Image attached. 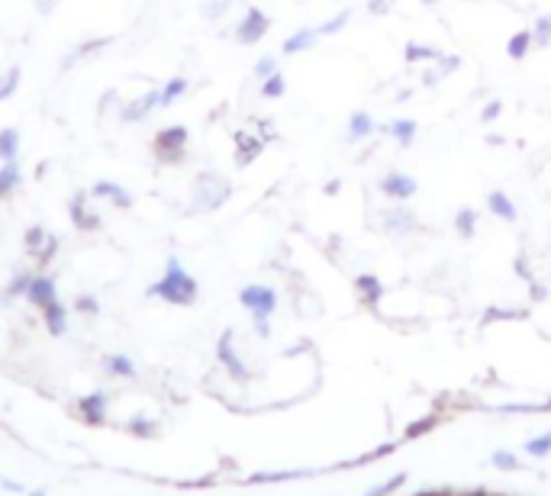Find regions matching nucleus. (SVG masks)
Instances as JSON below:
<instances>
[{
	"mask_svg": "<svg viewBox=\"0 0 551 496\" xmlns=\"http://www.w3.org/2000/svg\"><path fill=\"white\" fill-rule=\"evenodd\" d=\"M532 48H535L532 46V29H519V33H513L510 42H506V55H510L513 61H523Z\"/></svg>",
	"mask_w": 551,
	"mask_h": 496,
	"instance_id": "bb28decb",
	"label": "nucleus"
},
{
	"mask_svg": "<svg viewBox=\"0 0 551 496\" xmlns=\"http://www.w3.org/2000/svg\"><path fill=\"white\" fill-rule=\"evenodd\" d=\"M20 81H23L20 65H10L7 71H0V100H10L20 90Z\"/></svg>",
	"mask_w": 551,
	"mask_h": 496,
	"instance_id": "c85d7f7f",
	"label": "nucleus"
},
{
	"mask_svg": "<svg viewBox=\"0 0 551 496\" xmlns=\"http://www.w3.org/2000/svg\"><path fill=\"white\" fill-rule=\"evenodd\" d=\"M268 29H271V16L259 7H249L242 14V20L236 23V42L238 46H255V42L265 39Z\"/></svg>",
	"mask_w": 551,
	"mask_h": 496,
	"instance_id": "39448f33",
	"label": "nucleus"
},
{
	"mask_svg": "<svg viewBox=\"0 0 551 496\" xmlns=\"http://www.w3.org/2000/svg\"><path fill=\"white\" fill-rule=\"evenodd\" d=\"M187 88H191V81L184 75H177V78H171L168 84L162 88V110H168V107H175L177 100H181L184 94H187Z\"/></svg>",
	"mask_w": 551,
	"mask_h": 496,
	"instance_id": "cd10ccee",
	"label": "nucleus"
},
{
	"mask_svg": "<svg viewBox=\"0 0 551 496\" xmlns=\"http://www.w3.org/2000/svg\"><path fill=\"white\" fill-rule=\"evenodd\" d=\"M78 416H81L84 422H90V426H101L103 416H107V396L103 394L84 396V400L78 403Z\"/></svg>",
	"mask_w": 551,
	"mask_h": 496,
	"instance_id": "aec40b11",
	"label": "nucleus"
},
{
	"mask_svg": "<svg viewBox=\"0 0 551 496\" xmlns=\"http://www.w3.org/2000/svg\"><path fill=\"white\" fill-rule=\"evenodd\" d=\"M532 46L535 48H548L551 46V14L538 16L535 26H532Z\"/></svg>",
	"mask_w": 551,
	"mask_h": 496,
	"instance_id": "72a5a7b5",
	"label": "nucleus"
},
{
	"mask_svg": "<svg viewBox=\"0 0 551 496\" xmlns=\"http://www.w3.org/2000/svg\"><path fill=\"white\" fill-rule=\"evenodd\" d=\"M525 451L529 455H545V451H551V432H545V436H538V438H532L529 445H525Z\"/></svg>",
	"mask_w": 551,
	"mask_h": 496,
	"instance_id": "a19ab883",
	"label": "nucleus"
},
{
	"mask_svg": "<svg viewBox=\"0 0 551 496\" xmlns=\"http://www.w3.org/2000/svg\"><path fill=\"white\" fill-rule=\"evenodd\" d=\"M458 69H461V58H458V55H439V58H436V71L442 78L455 75Z\"/></svg>",
	"mask_w": 551,
	"mask_h": 496,
	"instance_id": "4c0bfd02",
	"label": "nucleus"
},
{
	"mask_svg": "<svg viewBox=\"0 0 551 496\" xmlns=\"http://www.w3.org/2000/svg\"><path fill=\"white\" fill-rule=\"evenodd\" d=\"M90 204H94L90 191H78V194H71V197H69V216H71V223H75V229L97 232L103 226L101 213H97Z\"/></svg>",
	"mask_w": 551,
	"mask_h": 496,
	"instance_id": "423d86ee",
	"label": "nucleus"
},
{
	"mask_svg": "<svg viewBox=\"0 0 551 496\" xmlns=\"http://www.w3.org/2000/svg\"><path fill=\"white\" fill-rule=\"evenodd\" d=\"M90 197L103 200V204H110L113 210H130V206H132V194L126 191L122 184H116V181H97V184H90Z\"/></svg>",
	"mask_w": 551,
	"mask_h": 496,
	"instance_id": "9d476101",
	"label": "nucleus"
},
{
	"mask_svg": "<svg viewBox=\"0 0 551 496\" xmlns=\"http://www.w3.org/2000/svg\"><path fill=\"white\" fill-rule=\"evenodd\" d=\"M439 81H442V75H439L436 69H429L426 75H422V88H436Z\"/></svg>",
	"mask_w": 551,
	"mask_h": 496,
	"instance_id": "49530a36",
	"label": "nucleus"
},
{
	"mask_svg": "<svg viewBox=\"0 0 551 496\" xmlns=\"http://www.w3.org/2000/svg\"><path fill=\"white\" fill-rule=\"evenodd\" d=\"M348 20H352V10H339V14L335 16H329L326 23H320V26H316V33H320V39L323 36H335V33H342V29L348 26Z\"/></svg>",
	"mask_w": 551,
	"mask_h": 496,
	"instance_id": "473e14b6",
	"label": "nucleus"
},
{
	"mask_svg": "<svg viewBox=\"0 0 551 496\" xmlns=\"http://www.w3.org/2000/svg\"><path fill=\"white\" fill-rule=\"evenodd\" d=\"M103 371H107L110 377H126V381L136 377V364H132L126 354H107V358H103Z\"/></svg>",
	"mask_w": 551,
	"mask_h": 496,
	"instance_id": "393cba45",
	"label": "nucleus"
},
{
	"mask_svg": "<svg viewBox=\"0 0 551 496\" xmlns=\"http://www.w3.org/2000/svg\"><path fill=\"white\" fill-rule=\"evenodd\" d=\"M75 310H78V313H84V316H97V313H101V300H97V297H81L75 303Z\"/></svg>",
	"mask_w": 551,
	"mask_h": 496,
	"instance_id": "79ce46f5",
	"label": "nucleus"
},
{
	"mask_svg": "<svg viewBox=\"0 0 551 496\" xmlns=\"http://www.w3.org/2000/svg\"><path fill=\"white\" fill-rule=\"evenodd\" d=\"M265 149V139L261 136H252V132H236V164L245 168V164H252L255 158L261 155Z\"/></svg>",
	"mask_w": 551,
	"mask_h": 496,
	"instance_id": "2eb2a0df",
	"label": "nucleus"
},
{
	"mask_svg": "<svg viewBox=\"0 0 551 496\" xmlns=\"http://www.w3.org/2000/svg\"><path fill=\"white\" fill-rule=\"evenodd\" d=\"M500 113H503V100L500 97H493L490 103H483V110H481V122H493V120H500Z\"/></svg>",
	"mask_w": 551,
	"mask_h": 496,
	"instance_id": "58836bf2",
	"label": "nucleus"
},
{
	"mask_svg": "<svg viewBox=\"0 0 551 496\" xmlns=\"http://www.w3.org/2000/svg\"><path fill=\"white\" fill-rule=\"evenodd\" d=\"M339 191H342V181H339V177L326 184V194H329V197H335V194H339Z\"/></svg>",
	"mask_w": 551,
	"mask_h": 496,
	"instance_id": "de8ad7c7",
	"label": "nucleus"
},
{
	"mask_svg": "<svg viewBox=\"0 0 551 496\" xmlns=\"http://www.w3.org/2000/svg\"><path fill=\"white\" fill-rule=\"evenodd\" d=\"M377 132H387V136L397 139L400 149H409L413 139H416V132H419V122L416 120H390V122H384V126H377Z\"/></svg>",
	"mask_w": 551,
	"mask_h": 496,
	"instance_id": "dca6fc26",
	"label": "nucleus"
},
{
	"mask_svg": "<svg viewBox=\"0 0 551 496\" xmlns=\"http://www.w3.org/2000/svg\"><path fill=\"white\" fill-rule=\"evenodd\" d=\"M381 226H384V232H387V236H397V238L419 232V219H416V213L409 210V206H403V204L387 206V210L381 213Z\"/></svg>",
	"mask_w": 551,
	"mask_h": 496,
	"instance_id": "6e6552de",
	"label": "nucleus"
},
{
	"mask_svg": "<svg viewBox=\"0 0 551 496\" xmlns=\"http://www.w3.org/2000/svg\"><path fill=\"white\" fill-rule=\"evenodd\" d=\"M400 483H403V477H390V480H387V483H384V487L371 490V493H367V496H387V493H390V490H397V487H400Z\"/></svg>",
	"mask_w": 551,
	"mask_h": 496,
	"instance_id": "c03bdc74",
	"label": "nucleus"
},
{
	"mask_svg": "<svg viewBox=\"0 0 551 496\" xmlns=\"http://www.w3.org/2000/svg\"><path fill=\"white\" fill-rule=\"evenodd\" d=\"M355 290H358V297L365 300V303H377V300L384 297V284L377 274H358V278H355Z\"/></svg>",
	"mask_w": 551,
	"mask_h": 496,
	"instance_id": "5701e85b",
	"label": "nucleus"
},
{
	"mask_svg": "<svg viewBox=\"0 0 551 496\" xmlns=\"http://www.w3.org/2000/svg\"><path fill=\"white\" fill-rule=\"evenodd\" d=\"M367 10H371L375 16H384L390 10V0H371V4H367Z\"/></svg>",
	"mask_w": 551,
	"mask_h": 496,
	"instance_id": "a18cd8bd",
	"label": "nucleus"
},
{
	"mask_svg": "<svg viewBox=\"0 0 551 496\" xmlns=\"http://www.w3.org/2000/svg\"><path fill=\"white\" fill-rule=\"evenodd\" d=\"M187 142H191V132L184 130V126H177V122H171V126L158 130L155 139H152V152H155V162L158 164H168V168L181 164L184 158H187Z\"/></svg>",
	"mask_w": 551,
	"mask_h": 496,
	"instance_id": "7ed1b4c3",
	"label": "nucleus"
},
{
	"mask_svg": "<svg viewBox=\"0 0 551 496\" xmlns=\"http://www.w3.org/2000/svg\"><path fill=\"white\" fill-rule=\"evenodd\" d=\"M375 132H377V122L367 110H355V113L348 116V122H345L348 142H365V139H371Z\"/></svg>",
	"mask_w": 551,
	"mask_h": 496,
	"instance_id": "ddd939ff",
	"label": "nucleus"
},
{
	"mask_svg": "<svg viewBox=\"0 0 551 496\" xmlns=\"http://www.w3.org/2000/svg\"><path fill=\"white\" fill-rule=\"evenodd\" d=\"M23 187V164L20 162H4L0 164V200L14 197Z\"/></svg>",
	"mask_w": 551,
	"mask_h": 496,
	"instance_id": "a211bd4d",
	"label": "nucleus"
},
{
	"mask_svg": "<svg viewBox=\"0 0 551 496\" xmlns=\"http://www.w3.org/2000/svg\"><path fill=\"white\" fill-rule=\"evenodd\" d=\"M403 55H407V61L413 65V61H436L439 55V48L436 46H419V42H407V48H403Z\"/></svg>",
	"mask_w": 551,
	"mask_h": 496,
	"instance_id": "7c9ffc66",
	"label": "nucleus"
},
{
	"mask_svg": "<svg viewBox=\"0 0 551 496\" xmlns=\"http://www.w3.org/2000/svg\"><path fill=\"white\" fill-rule=\"evenodd\" d=\"M58 248H61V238L55 236V232H48L46 245H42V252L36 255V265H39V268H48V265L55 261V255H58Z\"/></svg>",
	"mask_w": 551,
	"mask_h": 496,
	"instance_id": "f704fd0d",
	"label": "nucleus"
},
{
	"mask_svg": "<svg viewBox=\"0 0 551 496\" xmlns=\"http://www.w3.org/2000/svg\"><path fill=\"white\" fill-rule=\"evenodd\" d=\"M229 197H232V184L226 181L223 174H217V171H200V174L194 177L187 213H191V216H204V213L219 210Z\"/></svg>",
	"mask_w": 551,
	"mask_h": 496,
	"instance_id": "f03ea898",
	"label": "nucleus"
},
{
	"mask_svg": "<svg viewBox=\"0 0 551 496\" xmlns=\"http://www.w3.org/2000/svg\"><path fill=\"white\" fill-rule=\"evenodd\" d=\"M126 428H130L132 436H139V438H149V436H155V422H149V419H132Z\"/></svg>",
	"mask_w": 551,
	"mask_h": 496,
	"instance_id": "ea45409f",
	"label": "nucleus"
},
{
	"mask_svg": "<svg viewBox=\"0 0 551 496\" xmlns=\"http://www.w3.org/2000/svg\"><path fill=\"white\" fill-rule=\"evenodd\" d=\"M26 300L36 306V310H46L48 303H55V300H58V287H55L52 274H36L33 284H29V290H26Z\"/></svg>",
	"mask_w": 551,
	"mask_h": 496,
	"instance_id": "f8f14e48",
	"label": "nucleus"
},
{
	"mask_svg": "<svg viewBox=\"0 0 551 496\" xmlns=\"http://www.w3.org/2000/svg\"><path fill=\"white\" fill-rule=\"evenodd\" d=\"M316 42H320L316 26H303V29H297V33L287 36L284 46H281V55H300V52H306V48H313Z\"/></svg>",
	"mask_w": 551,
	"mask_h": 496,
	"instance_id": "f3484780",
	"label": "nucleus"
},
{
	"mask_svg": "<svg viewBox=\"0 0 551 496\" xmlns=\"http://www.w3.org/2000/svg\"><path fill=\"white\" fill-rule=\"evenodd\" d=\"M487 210L493 213L497 219H503V223H516V219H519L516 204H513V200L506 197L503 191H490L487 194Z\"/></svg>",
	"mask_w": 551,
	"mask_h": 496,
	"instance_id": "412c9836",
	"label": "nucleus"
},
{
	"mask_svg": "<svg viewBox=\"0 0 551 496\" xmlns=\"http://www.w3.org/2000/svg\"><path fill=\"white\" fill-rule=\"evenodd\" d=\"M284 94H287V81H284V75H281V71H274L271 78H265V81H261V97H265V100H281Z\"/></svg>",
	"mask_w": 551,
	"mask_h": 496,
	"instance_id": "2f4dec72",
	"label": "nucleus"
},
{
	"mask_svg": "<svg viewBox=\"0 0 551 496\" xmlns=\"http://www.w3.org/2000/svg\"><path fill=\"white\" fill-rule=\"evenodd\" d=\"M217 358H219V364L229 371L232 381H249V367L242 364V358H238L236 348H232V332H223V339H219V345H217Z\"/></svg>",
	"mask_w": 551,
	"mask_h": 496,
	"instance_id": "9b49d317",
	"label": "nucleus"
},
{
	"mask_svg": "<svg viewBox=\"0 0 551 496\" xmlns=\"http://www.w3.org/2000/svg\"><path fill=\"white\" fill-rule=\"evenodd\" d=\"M232 4H236V0H207V4H204V16L210 23H219L226 14H229Z\"/></svg>",
	"mask_w": 551,
	"mask_h": 496,
	"instance_id": "e433bc0d",
	"label": "nucleus"
},
{
	"mask_svg": "<svg viewBox=\"0 0 551 496\" xmlns=\"http://www.w3.org/2000/svg\"><path fill=\"white\" fill-rule=\"evenodd\" d=\"M477 219H481V213H477L474 206H461V210L455 213V219H451V226H455V232L461 238H474Z\"/></svg>",
	"mask_w": 551,
	"mask_h": 496,
	"instance_id": "a878e982",
	"label": "nucleus"
},
{
	"mask_svg": "<svg viewBox=\"0 0 551 496\" xmlns=\"http://www.w3.org/2000/svg\"><path fill=\"white\" fill-rule=\"evenodd\" d=\"M493 464H497V468H503V470H513V468H516V458H513L510 451H497V455H493Z\"/></svg>",
	"mask_w": 551,
	"mask_h": 496,
	"instance_id": "37998d69",
	"label": "nucleus"
},
{
	"mask_svg": "<svg viewBox=\"0 0 551 496\" xmlns=\"http://www.w3.org/2000/svg\"><path fill=\"white\" fill-rule=\"evenodd\" d=\"M238 303L252 313V322H261V320H271L274 310H278V293L268 284H245L242 290H238Z\"/></svg>",
	"mask_w": 551,
	"mask_h": 496,
	"instance_id": "20e7f679",
	"label": "nucleus"
},
{
	"mask_svg": "<svg viewBox=\"0 0 551 496\" xmlns=\"http://www.w3.org/2000/svg\"><path fill=\"white\" fill-rule=\"evenodd\" d=\"M33 278H36V274L29 271V268H16V271L10 274L7 287H4V303H10V300L26 297V290H29V284H33Z\"/></svg>",
	"mask_w": 551,
	"mask_h": 496,
	"instance_id": "4be33fe9",
	"label": "nucleus"
},
{
	"mask_svg": "<svg viewBox=\"0 0 551 496\" xmlns=\"http://www.w3.org/2000/svg\"><path fill=\"white\" fill-rule=\"evenodd\" d=\"M29 496H48V493H42V490H39V493H29Z\"/></svg>",
	"mask_w": 551,
	"mask_h": 496,
	"instance_id": "8fccbe9b",
	"label": "nucleus"
},
{
	"mask_svg": "<svg viewBox=\"0 0 551 496\" xmlns=\"http://www.w3.org/2000/svg\"><path fill=\"white\" fill-rule=\"evenodd\" d=\"M145 293H149V297L164 300V303H171V306H194V303H197L200 287H197V280H194L191 274L184 271L181 261L171 255L168 268H164V274Z\"/></svg>",
	"mask_w": 551,
	"mask_h": 496,
	"instance_id": "f257e3e1",
	"label": "nucleus"
},
{
	"mask_svg": "<svg viewBox=\"0 0 551 496\" xmlns=\"http://www.w3.org/2000/svg\"><path fill=\"white\" fill-rule=\"evenodd\" d=\"M274 71H281L278 69V55H261L259 61H255V69H252V75H255V81H265V78H271Z\"/></svg>",
	"mask_w": 551,
	"mask_h": 496,
	"instance_id": "c9c22d12",
	"label": "nucleus"
},
{
	"mask_svg": "<svg viewBox=\"0 0 551 496\" xmlns=\"http://www.w3.org/2000/svg\"><path fill=\"white\" fill-rule=\"evenodd\" d=\"M48 238V229L46 226H29L26 232H23V248H26V255L36 261V255L42 252V245H46Z\"/></svg>",
	"mask_w": 551,
	"mask_h": 496,
	"instance_id": "c756f323",
	"label": "nucleus"
},
{
	"mask_svg": "<svg viewBox=\"0 0 551 496\" xmlns=\"http://www.w3.org/2000/svg\"><path fill=\"white\" fill-rule=\"evenodd\" d=\"M20 130L16 126H4L0 130V162H16V155H20Z\"/></svg>",
	"mask_w": 551,
	"mask_h": 496,
	"instance_id": "b1692460",
	"label": "nucleus"
},
{
	"mask_svg": "<svg viewBox=\"0 0 551 496\" xmlns=\"http://www.w3.org/2000/svg\"><path fill=\"white\" fill-rule=\"evenodd\" d=\"M42 322H46V329L52 335H65L69 332V306L61 303V300L48 303L46 310H42Z\"/></svg>",
	"mask_w": 551,
	"mask_h": 496,
	"instance_id": "6ab92c4d",
	"label": "nucleus"
},
{
	"mask_svg": "<svg viewBox=\"0 0 551 496\" xmlns=\"http://www.w3.org/2000/svg\"><path fill=\"white\" fill-rule=\"evenodd\" d=\"M409 97H413V90H409V88H403L400 94H397V103H407Z\"/></svg>",
	"mask_w": 551,
	"mask_h": 496,
	"instance_id": "09e8293b",
	"label": "nucleus"
},
{
	"mask_svg": "<svg viewBox=\"0 0 551 496\" xmlns=\"http://www.w3.org/2000/svg\"><path fill=\"white\" fill-rule=\"evenodd\" d=\"M377 187H381V194L387 200H394V204H403V200H413L416 191H419V184H416V177H409L407 171H387V174L377 181Z\"/></svg>",
	"mask_w": 551,
	"mask_h": 496,
	"instance_id": "1a4fd4ad",
	"label": "nucleus"
},
{
	"mask_svg": "<svg viewBox=\"0 0 551 496\" xmlns=\"http://www.w3.org/2000/svg\"><path fill=\"white\" fill-rule=\"evenodd\" d=\"M107 46H110V39H88V42H81V46H75L69 55H65V58H61V71H71L75 65H81V61L97 58V55H101Z\"/></svg>",
	"mask_w": 551,
	"mask_h": 496,
	"instance_id": "4468645a",
	"label": "nucleus"
},
{
	"mask_svg": "<svg viewBox=\"0 0 551 496\" xmlns=\"http://www.w3.org/2000/svg\"><path fill=\"white\" fill-rule=\"evenodd\" d=\"M155 110H162V88H152L145 90L143 97H136V100H126L120 103V110H116V116H120V122H143L149 120Z\"/></svg>",
	"mask_w": 551,
	"mask_h": 496,
	"instance_id": "0eeeda50",
	"label": "nucleus"
}]
</instances>
